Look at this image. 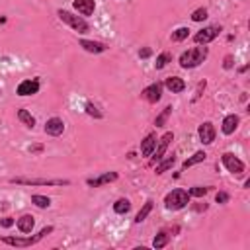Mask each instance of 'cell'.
Listing matches in <instances>:
<instances>
[{"label": "cell", "mask_w": 250, "mask_h": 250, "mask_svg": "<svg viewBox=\"0 0 250 250\" xmlns=\"http://www.w3.org/2000/svg\"><path fill=\"white\" fill-rule=\"evenodd\" d=\"M232 61H234V57H232V55H227V57H225V63H223V67H225L227 71H229V69H232V65H234Z\"/></svg>", "instance_id": "35"}, {"label": "cell", "mask_w": 250, "mask_h": 250, "mask_svg": "<svg viewBox=\"0 0 250 250\" xmlns=\"http://www.w3.org/2000/svg\"><path fill=\"white\" fill-rule=\"evenodd\" d=\"M170 113H172V106H166V107L157 115V119H155V125H157V127H164L166 121H168V117H170Z\"/></svg>", "instance_id": "25"}, {"label": "cell", "mask_w": 250, "mask_h": 250, "mask_svg": "<svg viewBox=\"0 0 250 250\" xmlns=\"http://www.w3.org/2000/svg\"><path fill=\"white\" fill-rule=\"evenodd\" d=\"M151 55H153V51H151L149 47H145V49H141V51H139V57H141V59H149Z\"/></svg>", "instance_id": "36"}, {"label": "cell", "mask_w": 250, "mask_h": 250, "mask_svg": "<svg viewBox=\"0 0 250 250\" xmlns=\"http://www.w3.org/2000/svg\"><path fill=\"white\" fill-rule=\"evenodd\" d=\"M168 238H170V236H168V232H166V231H161V232L155 236L153 246H155L157 250H161V248H164V246L168 244Z\"/></svg>", "instance_id": "27"}, {"label": "cell", "mask_w": 250, "mask_h": 250, "mask_svg": "<svg viewBox=\"0 0 250 250\" xmlns=\"http://www.w3.org/2000/svg\"><path fill=\"white\" fill-rule=\"evenodd\" d=\"M170 61H172V55L164 51V53H161V55L157 57V63H155V67H157V69L161 71V69H164V67H166V65H168Z\"/></svg>", "instance_id": "28"}, {"label": "cell", "mask_w": 250, "mask_h": 250, "mask_svg": "<svg viewBox=\"0 0 250 250\" xmlns=\"http://www.w3.org/2000/svg\"><path fill=\"white\" fill-rule=\"evenodd\" d=\"M39 92V80L37 78H28V80H22L16 88V94L18 96H34Z\"/></svg>", "instance_id": "11"}, {"label": "cell", "mask_w": 250, "mask_h": 250, "mask_svg": "<svg viewBox=\"0 0 250 250\" xmlns=\"http://www.w3.org/2000/svg\"><path fill=\"white\" fill-rule=\"evenodd\" d=\"M174 164H176V155H168L166 159H161V161L157 162L155 172H157V174H164V172H168Z\"/></svg>", "instance_id": "20"}, {"label": "cell", "mask_w": 250, "mask_h": 250, "mask_svg": "<svg viewBox=\"0 0 250 250\" xmlns=\"http://www.w3.org/2000/svg\"><path fill=\"white\" fill-rule=\"evenodd\" d=\"M238 123H240V117H238L236 113H229V115H225V119H223L221 131H223L225 135H232V133L236 131V127H238Z\"/></svg>", "instance_id": "14"}, {"label": "cell", "mask_w": 250, "mask_h": 250, "mask_svg": "<svg viewBox=\"0 0 250 250\" xmlns=\"http://www.w3.org/2000/svg\"><path fill=\"white\" fill-rule=\"evenodd\" d=\"M153 211V199H147L145 201V205L141 207V211L135 215V223H143L147 217H149V213Z\"/></svg>", "instance_id": "24"}, {"label": "cell", "mask_w": 250, "mask_h": 250, "mask_svg": "<svg viewBox=\"0 0 250 250\" xmlns=\"http://www.w3.org/2000/svg\"><path fill=\"white\" fill-rule=\"evenodd\" d=\"M14 223H16V221H14L12 217H4V219H0V225H2L4 229H10Z\"/></svg>", "instance_id": "34"}, {"label": "cell", "mask_w": 250, "mask_h": 250, "mask_svg": "<svg viewBox=\"0 0 250 250\" xmlns=\"http://www.w3.org/2000/svg\"><path fill=\"white\" fill-rule=\"evenodd\" d=\"M192 20H194V22H203V20H207V8H197V10H194V12H192Z\"/></svg>", "instance_id": "31"}, {"label": "cell", "mask_w": 250, "mask_h": 250, "mask_svg": "<svg viewBox=\"0 0 250 250\" xmlns=\"http://www.w3.org/2000/svg\"><path fill=\"white\" fill-rule=\"evenodd\" d=\"M207 159V155H205V151H197V153H194L190 159H186L184 161V164H182V168L184 170H188L190 166H196V164H199V162H203Z\"/></svg>", "instance_id": "21"}, {"label": "cell", "mask_w": 250, "mask_h": 250, "mask_svg": "<svg viewBox=\"0 0 250 250\" xmlns=\"http://www.w3.org/2000/svg\"><path fill=\"white\" fill-rule=\"evenodd\" d=\"M117 178H119L117 172H106V174H102V176H98V178H88L86 184H88L90 188H100V186H104V184L115 182Z\"/></svg>", "instance_id": "15"}, {"label": "cell", "mask_w": 250, "mask_h": 250, "mask_svg": "<svg viewBox=\"0 0 250 250\" xmlns=\"http://www.w3.org/2000/svg\"><path fill=\"white\" fill-rule=\"evenodd\" d=\"M10 184H18V186H69V180L63 178H10Z\"/></svg>", "instance_id": "5"}, {"label": "cell", "mask_w": 250, "mask_h": 250, "mask_svg": "<svg viewBox=\"0 0 250 250\" xmlns=\"http://www.w3.org/2000/svg\"><path fill=\"white\" fill-rule=\"evenodd\" d=\"M205 88V80L203 82H199V86H197V90H196V96H194V100H197L199 96H201V90Z\"/></svg>", "instance_id": "38"}, {"label": "cell", "mask_w": 250, "mask_h": 250, "mask_svg": "<svg viewBox=\"0 0 250 250\" xmlns=\"http://www.w3.org/2000/svg\"><path fill=\"white\" fill-rule=\"evenodd\" d=\"M72 8L80 16H92L96 10V2L94 0H72Z\"/></svg>", "instance_id": "13"}, {"label": "cell", "mask_w": 250, "mask_h": 250, "mask_svg": "<svg viewBox=\"0 0 250 250\" xmlns=\"http://www.w3.org/2000/svg\"><path fill=\"white\" fill-rule=\"evenodd\" d=\"M129 209H131V201H129V199H125V197H121V199H117V201L113 203V211H115L117 215L129 213Z\"/></svg>", "instance_id": "23"}, {"label": "cell", "mask_w": 250, "mask_h": 250, "mask_svg": "<svg viewBox=\"0 0 250 250\" xmlns=\"http://www.w3.org/2000/svg\"><path fill=\"white\" fill-rule=\"evenodd\" d=\"M221 162H223V166H225L231 174H234V176H240V174H244V170H246L244 162H242L238 157H234L232 153H223V155H221Z\"/></svg>", "instance_id": "6"}, {"label": "cell", "mask_w": 250, "mask_h": 250, "mask_svg": "<svg viewBox=\"0 0 250 250\" xmlns=\"http://www.w3.org/2000/svg\"><path fill=\"white\" fill-rule=\"evenodd\" d=\"M55 229L49 225V227H43L37 234L34 236H2V242L8 244V246H14V248H28V246H34L37 244L39 240H43L47 234H51Z\"/></svg>", "instance_id": "1"}, {"label": "cell", "mask_w": 250, "mask_h": 250, "mask_svg": "<svg viewBox=\"0 0 250 250\" xmlns=\"http://www.w3.org/2000/svg\"><path fill=\"white\" fill-rule=\"evenodd\" d=\"M207 192H209V188H203V186H194V188L188 190L190 197H203Z\"/></svg>", "instance_id": "30"}, {"label": "cell", "mask_w": 250, "mask_h": 250, "mask_svg": "<svg viewBox=\"0 0 250 250\" xmlns=\"http://www.w3.org/2000/svg\"><path fill=\"white\" fill-rule=\"evenodd\" d=\"M30 153H32V155H39V153H43V145H32V147H30Z\"/></svg>", "instance_id": "37"}, {"label": "cell", "mask_w": 250, "mask_h": 250, "mask_svg": "<svg viewBox=\"0 0 250 250\" xmlns=\"http://www.w3.org/2000/svg\"><path fill=\"white\" fill-rule=\"evenodd\" d=\"M164 86H166L172 94H180V92L186 90V82H184L180 76H168L166 82H164Z\"/></svg>", "instance_id": "19"}, {"label": "cell", "mask_w": 250, "mask_h": 250, "mask_svg": "<svg viewBox=\"0 0 250 250\" xmlns=\"http://www.w3.org/2000/svg\"><path fill=\"white\" fill-rule=\"evenodd\" d=\"M207 55H209V49L203 45V47H194V49L184 51L178 61H180L182 69H196V67H199L207 59Z\"/></svg>", "instance_id": "2"}, {"label": "cell", "mask_w": 250, "mask_h": 250, "mask_svg": "<svg viewBox=\"0 0 250 250\" xmlns=\"http://www.w3.org/2000/svg\"><path fill=\"white\" fill-rule=\"evenodd\" d=\"M162 82H153V84H149L145 90H143V100H147L149 104H157V102H161V98H162Z\"/></svg>", "instance_id": "10"}, {"label": "cell", "mask_w": 250, "mask_h": 250, "mask_svg": "<svg viewBox=\"0 0 250 250\" xmlns=\"http://www.w3.org/2000/svg\"><path fill=\"white\" fill-rule=\"evenodd\" d=\"M188 203H190V194H188V190H182V188H176V190L168 192L166 197H164V207L168 211H180Z\"/></svg>", "instance_id": "3"}, {"label": "cell", "mask_w": 250, "mask_h": 250, "mask_svg": "<svg viewBox=\"0 0 250 250\" xmlns=\"http://www.w3.org/2000/svg\"><path fill=\"white\" fill-rule=\"evenodd\" d=\"M32 203H36L39 209H47L51 205V199L47 196H41V194H34L32 196Z\"/></svg>", "instance_id": "26"}, {"label": "cell", "mask_w": 250, "mask_h": 250, "mask_svg": "<svg viewBox=\"0 0 250 250\" xmlns=\"http://www.w3.org/2000/svg\"><path fill=\"white\" fill-rule=\"evenodd\" d=\"M57 16H59L61 22H65L67 26H71L78 34H88L90 32V26H88V22L82 16H76V14L67 12V10H57Z\"/></svg>", "instance_id": "4"}, {"label": "cell", "mask_w": 250, "mask_h": 250, "mask_svg": "<svg viewBox=\"0 0 250 250\" xmlns=\"http://www.w3.org/2000/svg\"><path fill=\"white\" fill-rule=\"evenodd\" d=\"M170 141H174V133H172V131H166V133L157 141L159 145L155 147V151H153V155H151L155 162H159L161 159H164V153H166V149H168Z\"/></svg>", "instance_id": "9"}, {"label": "cell", "mask_w": 250, "mask_h": 250, "mask_svg": "<svg viewBox=\"0 0 250 250\" xmlns=\"http://www.w3.org/2000/svg\"><path fill=\"white\" fill-rule=\"evenodd\" d=\"M18 119L26 125V127H30V129H34V127H36V117H34L28 109H18Z\"/></svg>", "instance_id": "22"}, {"label": "cell", "mask_w": 250, "mask_h": 250, "mask_svg": "<svg viewBox=\"0 0 250 250\" xmlns=\"http://www.w3.org/2000/svg\"><path fill=\"white\" fill-rule=\"evenodd\" d=\"M45 133L47 135H51V137H59V135H63V131H65V121L61 119V117H51V119H47L45 121Z\"/></svg>", "instance_id": "12"}, {"label": "cell", "mask_w": 250, "mask_h": 250, "mask_svg": "<svg viewBox=\"0 0 250 250\" xmlns=\"http://www.w3.org/2000/svg\"><path fill=\"white\" fill-rule=\"evenodd\" d=\"M80 43V47L84 49V51H88V53H94V55H100V53H104L107 47L104 45V43H100V41H90V39H80L78 41Z\"/></svg>", "instance_id": "18"}, {"label": "cell", "mask_w": 250, "mask_h": 250, "mask_svg": "<svg viewBox=\"0 0 250 250\" xmlns=\"http://www.w3.org/2000/svg\"><path fill=\"white\" fill-rule=\"evenodd\" d=\"M157 133H149L143 141H141V155L143 157H151L153 155V151H155V147H157Z\"/></svg>", "instance_id": "16"}, {"label": "cell", "mask_w": 250, "mask_h": 250, "mask_svg": "<svg viewBox=\"0 0 250 250\" xmlns=\"http://www.w3.org/2000/svg\"><path fill=\"white\" fill-rule=\"evenodd\" d=\"M229 199H231V196H229L227 192H219V194L215 196V201H217V203H227Z\"/></svg>", "instance_id": "33"}, {"label": "cell", "mask_w": 250, "mask_h": 250, "mask_svg": "<svg viewBox=\"0 0 250 250\" xmlns=\"http://www.w3.org/2000/svg\"><path fill=\"white\" fill-rule=\"evenodd\" d=\"M84 107H86V113H88V115H92V117H96V119H102V111H100L92 102H86Z\"/></svg>", "instance_id": "32"}, {"label": "cell", "mask_w": 250, "mask_h": 250, "mask_svg": "<svg viewBox=\"0 0 250 250\" xmlns=\"http://www.w3.org/2000/svg\"><path fill=\"white\" fill-rule=\"evenodd\" d=\"M188 36H190L188 28H178L176 32H172V41H184V39H188Z\"/></svg>", "instance_id": "29"}, {"label": "cell", "mask_w": 250, "mask_h": 250, "mask_svg": "<svg viewBox=\"0 0 250 250\" xmlns=\"http://www.w3.org/2000/svg\"><path fill=\"white\" fill-rule=\"evenodd\" d=\"M16 225H18L20 232H24V234H30V232L34 231V225H36V217H34V215H30V213H26V215H22V217L16 221Z\"/></svg>", "instance_id": "17"}, {"label": "cell", "mask_w": 250, "mask_h": 250, "mask_svg": "<svg viewBox=\"0 0 250 250\" xmlns=\"http://www.w3.org/2000/svg\"><path fill=\"white\" fill-rule=\"evenodd\" d=\"M221 32H223L221 26H207V28L199 30V32L194 36V41H196L197 45H207V43H211L213 39H217Z\"/></svg>", "instance_id": "7"}, {"label": "cell", "mask_w": 250, "mask_h": 250, "mask_svg": "<svg viewBox=\"0 0 250 250\" xmlns=\"http://www.w3.org/2000/svg\"><path fill=\"white\" fill-rule=\"evenodd\" d=\"M197 137H199L201 145H211V143L215 141L217 131H215V127H213L211 121H203V123L199 125V127H197Z\"/></svg>", "instance_id": "8"}]
</instances>
